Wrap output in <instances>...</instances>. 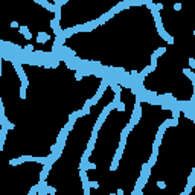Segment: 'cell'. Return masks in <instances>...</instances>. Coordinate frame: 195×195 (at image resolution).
<instances>
[{
	"instance_id": "18",
	"label": "cell",
	"mask_w": 195,
	"mask_h": 195,
	"mask_svg": "<svg viewBox=\"0 0 195 195\" xmlns=\"http://www.w3.org/2000/svg\"><path fill=\"white\" fill-rule=\"evenodd\" d=\"M118 166H119V159H113V162H111V166H110V171H116L118 169Z\"/></svg>"
},
{
	"instance_id": "36",
	"label": "cell",
	"mask_w": 195,
	"mask_h": 195,
	"mask_svg": "<svg viewBox=\"0 0 195 195\" xmlns=\"http://www.w3.org/2000/svg\"><path fill=\"white\" fill-rule=\"evenodd\" d=\"M180 195H181V194H180Z\"/></svg>"
},
{
	"instance_id": "32",
	"label": "cell",
	"mask_w": 195,
	"mask_h": 195,
	"mask_svg": "<svg viewBox=\"0 0 195 195\" xmlns=\"http://www.w3.org/2000/svg\"><path fill=\"white\" fill-rule=\"evenodd\" d=\"M11 26H12V28H18V23H17V21H12Z\"/></svg>"
},
{
	"instance_id": "26",
	"label": "cell",
	"mask_w": 195,
	"mask_h": 195,
	"mask_svg": "<svg viewBox=\"0 0 195 195\" xmlns=\"http://www.w3.org/2000/svg\"><path fill=\"white\" fill-rule=\"evenodd\" d=\"M116 108H118L119 111H124V110H125V104H124V102H119L118 105H116Z\"/></svg>"
},
{
	"instance_id": "30",
	"label": "cell",
	"mask_w": 195,
	"mask_h": 195,
	"mask_svg": "<svg viewBox=\"0 0 195 195\" xmlns=\"http://www.w3.org/2000/svg\"><path fill=\"white\" fill-rule=\"evenodd\" d=\"M157 186H159L160 189H165V188H166V185L163 183V181H157Z\"/></svg>"
},
{
	"instance_id": "8",
	"label": "cell",
	"mask_w": 195,
	"mask_h": 195,
	"mask_svg": "<svg viewBox=\"0 0 195 195\" xmlns=\"http://www.w3.org/2000/svg\"><path fill=\"white\" fill-rule=\"evenodd\" d=\"M50 169H52V165H50L49 162H46L44 166H43V171L40 172V180H46L47 175H49V171H50Z\"/></svg>"
},
{
	"instance_id": "12",
	"label": "cell",
	"mask_w": 195,
	"mask_h": 195,
	"mask_svg": "<svg viewBox=\"0 0 195 195\" xmlns=\"http://www.w3.org/2000/svg\"><path fill=\"white\" fill-rule=\"evenodd\" d=\"M163 124H165V127H166V128H169V127H177V125H178V119L171 118V119H166Z\"/></svg>"
},
{
	"instance_id": "35",
	"label": "cell",
	"mask_w": 195,
	"mask_h": 195,
	"mask_svg": "<svg viewBox=\"0 0 195 195\" xmlns=\"http://www.w3.org/2000/svg\"><path fill=\"white\" fill-rule=\"evenodd\" d=\"M90 195H92V194H90Z\"/></svg>"
},
{
	"instance_id": "5",
	"label": "cell",
	"mask_w": 195,
	"mask_h": 195,
	"mask_svg": "<svg viewBox=\"0 0 195 195\" xmlns=\"http://www.w3.org/2000/svg\"><path fill=\"white\" fill-rule=\"evenodd\" d=\"M79 118V113L78 111H73V113H70L69 114V121H67V124H66V127H64V130H66V131L69 133L70 130L73 128V125H75V122H76V119Z\"/></svg>"
},
{
	"instance_id": "34",
	"label": "cell",
	"mask_w": 195,
	"mask_h": 195,
	"mask_svg": "<svg viewBox=\"0 0 195 195\" xmlns=\"http://www.w3.org/2000/svg\"><path fill=\"white\" fill-rule=\"evenodd\" d=\"M110 195H118V194H110Z\"/></svg>"
},
{
	"instance_id": "1",
	"label": "cell",
	"mask_w": 195,
	"mask_h": 195,
	"mask_svg": "<svg viewBox=\"0 0 195 195\" xmlns=\"http://www.w3.org/2000/svg\"><path fill=\"white\" fill-rule=\"evenodd\" d=\"M23 162H37V163H46L47 162V157H34V155H23V157H18V159H11L9 160V165L11 166H17Z\"/></svg>"
},
{
	"instance_id": "31",
	"label": "cell",
	"mask_w": 195,
	"mask_h": 195,
	"mask_svg": "<svg viewBox=\"0 0 195 195\" xmlns=\"http://www.w3.org/2000/svg\"><path fill=\"white\" fill-rule=\"evenodd\" d=\"M174 9H175V11H180V9H181V3H175V5H174Z\"/></svg>"
},
{
	"instance_id": "33",
	"label": "cell",
	"mask_w": 195,
	"mask_h": 195,
	"mask_svg": "<svg viewBox=\"0 0 195 195\" xmlns=\"http://www.w3.org/2000/svg\"><path fill=\"white\" fill-rule=\"evenodd\" d=\"M0 76H2V57H0Z\"/></svg>"
},
{
	"instance_id": "29",
	"label": "cell",
	"mask_w": 195,
	"mask_h": 195,
	"mask_svg": "<svg viewBox=\"0 0 195 195\" xmlns=\"http://www.w3.org/2000/svg\"><path fill=\"white\" fill-rule=\"evenodd\" d=\"M88 169H96V165H95V163H90V162H88V165H87V171H88Z\"/></svg>"
},
{
	"instance_id": "28",
	"label": "cell",
	"mask_w": 195,
	"mask_h": 195,
	"mask_svg": "<svg viewBox=\"0 0 195 195\" xmlns=\"http://www.w3.org/2000/svg\"><path fill=\"white\" fill-rule=\"evenodd\" d=\"M75 78H76V79H78V81H79V79H81V78H82V72H81V70H78V72L75 73Z\"/></svg>"
},
{
	"instance_id": "16",
	"label": "cell",
	"mask_w": 195,
	"mask_h": 195,
	"mask_svg": "<svg viewBox=\"0 0 195 195\" xmlns=\"http://www.w3.org/2000/svg\"><path fill=\"white\" fill-rule=\"evenodd\" d=\"M194 185H195V171H191V175L188 178V186L194 188Z\"/></svg>"
},
{
	"instance_id": "20",
	"label": "cell",
	"mask_w": 195,
	"mask_h": 195,
	"mask_svg": "<svg viewBox=\"0 0 195 195\" xmlns=\"http://www.w3.org/2000/svg\"><path fill=\"white\" fill-rule=\"evenodd\" d=\"M149 72H152V69H151V67H149V66H148V67H145V69H143V70H142V73H139V75H140V76H142V78H145V76H146V75H148V73H149Z\"/></svg>"
},
{
	"instance_id": "2",
	"label": "cell",
	"mask_w": 195,
	"mask_h": 195,
	"mask_svg": "<svg viewBox=\"0 0 195 195\" xmlns=\"http://www.w3.org/2000/svg\"><path fill=\"white\" fill-rule=\"evenodd\" d=\"M11 63H12V66H14V69H15L18 78H20V81H21V87L28 88V85H29V79H28V75L24 73V70H23V67H21V64H20L17 60H11Z\"/></svg>"
},
{
	"instance_id": "7",
	"label": "cell",
	"mask_w": 195,
	"mask_h": 195,
	"mask_svg": "<svg viewBox=\"0 0 195 195\" xmlns=\"http://www.w3.org/2000/svg\"><path fill=\"white\" fill-rule=\"evenodd\" d=\"M35 3L41 5L43 8H46L47 11H52V12H57V11H58V9L55 8V5H52V3H49V2H44V0H35Z\"/></svg>"
},
{
	"instance_id": "27",
	"label": "cell",
	"mask_w": 195,
	"mask_h": 195,
	"mask_svg": "<svg viewBox=\"0 0 195 195\" xmlns=\"http://www.w3.org/2000/svg\"><path fill=\"white\" fill-rule=\"evenodd\" d=\"M189 69H191V70L195 69V61H194V58H189Z\"/></svg>"
},
{
	"instance_id": "23",
	"label": "cell",
	"mask_w": 195,
	"mask_h": 195,
	"mask_svg": "<svg viewBox=\"0 0 195 195\" xmlns=\"http://www.w3.org/2000/svg\"><path fill=\"white\" fill-rule=\"evenodd\" d=\"M5 116V107H3V101L0 98V118H3Z\"/></svg>"
},
{
	"instance_id": "22",
	"label": "cell",
	"mask_w": 195,
	"mask_h": 195,
	"mask_svg": "<svg viewBox=\"0 0 195 195\" xmlns=\"http://www.w3.org/2000/svg\"><path fill=\"white\" fill-rule=\"evenodd\" d=\"M88 186H90V189H98V188H99V183H98V181H90V180H88Z\"/></svg>"
},
{
	"instance_id": "9",
	"label": "cell",
	"mask_w": 195,
	"mask_h": 195,
	"mask_svg": "<svg viewBox=\"0 0 195 195\" xmlns=\"http://www.w3.org/2000/svg\"><path fill=\"white\" fill-rule=\"evenodd\" d=\"M50 26H52V29H54V32H55V35L58 37V35H63V31H61V28H60V21L58 20H50Z\"/></svg>"
},
{
	"instance_id": "3",
	"label": "cell",
	"mask_w": 195,
	"mask_h": 195,
	"mask_svg": "<svg viewBox=\"0 0 195 195\" xmlns=\"http://www.w3.org/2000/svg\"><path fill=\"white\" fill-rule=\"evenodd\" d=\"M140 118H142V105H140V102H137V101H136V104H134V111H133V114H131V119H130L128 127L133 130V128H134V125H137V124H139Z\"/></svg>"
},
{
	"instance_id": "11",
	"label": "cell",
	"mask_w": 195,
	"mask_h": 195,
	"mask_svg": "<svg viewBox=\"0 0 195 195\" xmlns=\"http://www.w3.org/2000/svg\"><path fill=\"white\" fill-rule=\"evenodd\" d=\"M18 31L24 35V38H26V40H29V38H32V34L29 32V28H28V26H20V28H18Z\"/></svg>"
},
{
	"instance_id": "24",
	"label": "cell",
	"mask_w": 195,
	"mask_h": 195,
	"mask_svg": "<svg viewBox=\"0 0 195 195\" xmlns=\"http://www.w3.org/2000/svg\"><path fill=\"white\" fill-rule=\"evenodd\" d=\"M26 90H28V88H24V87L20 85V98L21 99H26Z\"/></svg>"
},
{
	"instance_id": "17",
	"label": "cell",
	"mask_w": 195,
	"mask_h": 195,
	"mask_svg": "<svg viewBox=\"0 0 195 195\" xmlns=\"http://www.w3.org/2000/svg\"><path fill=\"white\" fill-rule=\"evenodd\" d=\"M165 52H166V47H159V49H155L154 52H152V55H155V57H162L163 54H165Z\"/></svg>"
},
{
	"instance_id": "19",
	"label": "cell",
	"mask_w": 195,
	"mask_h": 195,
	"mask_svg": "<svg viewBox=\"0 0 195 195\" xmlns=\"http://www.w3.org/2000/svg\"><path fill=\"white\" fill-rule=\"evenodd\" d=\"M157 60H159V58L155 57V55H151V66H149V67H151L152 70H155V67H157Z\"/></svg>"
},
{
	"instance_id": "14",
	"label": "cell",
	"mask_w": 195,
	"mask_h": 195,
	"mask_svg": "<svg viewBox=\"0 0 195 195\" xmlns=\"http://www.w3.org/2000/svg\"><path fill=\"white\" fill-rule=\"evenodd\" d=\"M157 155H159V154H151V157H149L148 162H146V165H148L149 168H152V166L155 165V162H157Z\"/></svg>"
},
{
	"instance_id": "10",
	"label": "cell",
	"mask_w": 195,
	"mask_h": 195,
	"mask_svg": "<svg viewBox=\"0 0 195 195\" xmlns=\"http://www.w3.org/2000/svg\"><path fill=\"white\" fill-rule=\"evenodd\" d=\"M6 133H8V130H6L5 127H2V130H0V151L3 149L5 140H6Z\"/></svg>"
},
{
	"instance_id": "6",
	"label": "cell",
	"mask_w": 195,
	"mask_h": 195,
	"mask_svg": "<svg viewBox=\"0 0 195 195\" xmlns=\"http://www.w3.org/2000/svg\"><path fill=\"white\" fill-rule=\"evenodd\" d=\"M149 175H151V168L146 165V163H143L142 165V171H140V177L143 178V180H146L148 181V178H149Z\"/></svg>"
},
{
	"instance_id": "21",
	"label": "cell",
	"mask_w": 195,
	"mask_h": 195,
	"mask_svg": "<svg viewBox=\"0 0 195 195\" xmlns=\"http://www.w3.org/2000/svg\"><path fill=\"white\" fill-rule=\"evenodd\" d=\"M67 3V0H55V8L58 9L60 6H63V5H66Z\"/></svg>"
},
{
	"instance_id": "4",
	"label": "cell",
	"mask_w": 195,
	"mask_h": 195,
	"mask_svg": "<svg viewBox=\"0 0 195 195\" xmlns=\"http://www.w3.org/2000/svg\"><path fill=\"white\" fill-rule=\"evenodd\" d=\"M119 11H121V9H119V6L116 5V6H114L113 9H110L108 12H105V14H104V15H101V17H99V18L96 20L98 26H99V24H102V23H105V21H108V20H110V18H111V17H113L114 14H118Z\"/></svg>"
},
{
	"instance_id": "15",
	"label": "cell",
	"mask_w": 195,
	"mask_h": 195,
	"mask_svg": "<svg viewBox=\"0 0 195 195\" xmlns=\"http://www.w3.org/2000/svg\"><path fill=\"white\" fill-rule=\"evenodd\" d=\"M183 73L189 78V79H191V82H194L195 81V75H194V72L191 70V69H183Z\"/></svg>"
},
{
	"instance_id": "13",
	"label": "cell",
	"mask_w": 195,
	"mask_h": 195,
	"mask_svg": "<svg viewBox=\"0 0 195 195\" xmlns=\"http://www.w3.org/2000/svg\"><path fill=\"white\" fill-rule=\"evenodd\" d=\"M47 40H49V34H46V32H40L37 37V43H46Z\"/></svg>"
},
{
	"instance_id": "25",
	"label": "cell",
	"mask_w": 195,
	"mask_h": 195,
	"mask_svg": "<svg viewBox=\"0 0 195 195\" xmlns=\"http://www.w3.org/2000/svg\"><path fill=\"white\" fill-rule=\"evenodd\" d=\"M46 191H47V194H50V195H55V194H57V189H55V188H52V186H47Z\"/></svg>"
}]
</instances>
